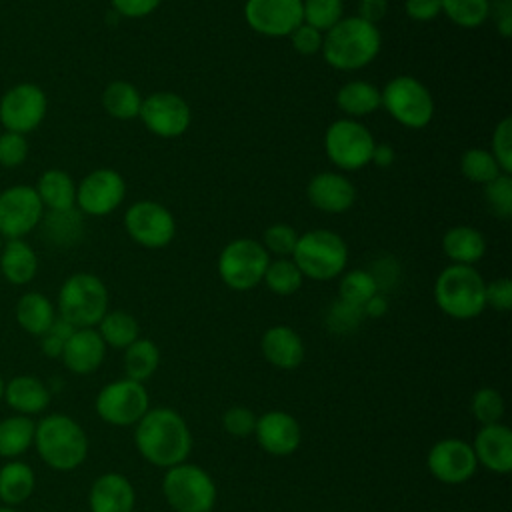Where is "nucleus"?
<instances>
[{
    "label": "nucleus",
    "mask_w": 512,
    "mask_h": 512,
    "mask_svg": "<svg viewBox=\"0 0 512 512\" xmlns=\"http://www.w3.org/2000/svg\"><path fill=\"white\" fill-rule=\"evenodd\" d=\"M136 424L134 442L144 460L166 470L186 462L192 450V434L176 410H148Z\"/></svg>",
    "instance_id": "obj_1"
},
{
    "label": "nucleus",
    "mask_w": 512,
    "mask_h": 512,
    "mask_svg": "<svg viewBox=\"0 0 512 512\" xmlns=\"http://www.w3.org/2000/svg\"><path fill=\"white\" fill-rule=\"evenodd\" d=\"M382 48V34L376 24L360 16L342 18L324 32L320 54L336 70H360L368 66Z\"/></svg>",
    "instance_id": "obj_2"
},
{
    "label": "nucleus",
    "mask_w": 512,
    "mask_h": 512,
    "mask_svg": "<svg viewBox=\"0 0 512 512\" xmlns=\"http://www.w3.org/2000/svg\"><path fill=\"white\" fill-rule=\"evenodd\" d=\"M486 282L474 266L450 264L434 282V300L438 308L456 320H470L484 312Z\"/></svg>",
    "instance_id": "obj_3"
},
{
    "label": "nucleus",
    "mask_w": 512,
    "mask_h": 512,
    "mask_svg": "<svg viewBox=\"0 0 512 512\" xmlns=\"http://www.w3.org/2000/svg\"><path fill=\"white\" fill-rule=\"evenodd\" d=\"M290 258L304 278L326 282L344 272L348 264V246L340 234L328 228H316L298 236Z\"/></svg>",
    "instance_id": "obj_4"
},
{
    "label": "nucleus",
    "mask_w": 512,
    "mask_h": 512,
    "mask_svg": "<svg viewBox=\"0 0 512 512\" xmlns=\"http://www.w3.org/2000/svg\"><path fill=\"white\" fill-rule=\"evenodd\" d=\"M34 442L42 460L56 470H74L88 454L84 430L64 414L46 416L34 430Z\"/></svg>",
    "instance_id": "obj_5"
},
{
    "label": "nucleus",
    "mask_w": 512,
    "mask_h": 512,
    "mask_svg": "<svg viewBox=\"0 0 512 512\" xmlns=\"http://www.w3.org/2000/svg\"><path fill=\"white\" fill-rule=\"evenodd\" d=\"M60 318L74 328H92L108 312V290L90 272H78L64 280L58 292Z\"/></svg>",
    "instance_id": "obj_6"
},
{
    "label": "nucleus",
    "mask_w": 512,
    "mask_h": 512,
    "mask_svg": "<svg viewBox=\"0 0 512 512\" xmlns=\"http://www.w3.org/2000/svg\"><path fill=\"white\" fill-rule=\"evenodd\" d=\"M380 106L402 126L420 130L432 122L434 98L414 76H394L380 90Z\"/></svg>",
    "instance_id": "obj_7"
},
{
    "label": "nucleus",
    "mask_w": 512,
    "mask_h": 512,
    "mask_svg": "<svg viewBox=\"0 0 512 512\" xmlns=\"http://www.w3.org/2000/svg\"><path fill=\"white\" fill-rule=\"evenodd\" d=\"M270 264V254L262 242L252 238H236L228 242L218 256L220 280L238 292L256 288Z\"/></svg>",
    "instance_id": "obj_8"
},
{
    "label": "nucleus",
    "mask_w": 512,
    "mask_h": 512,
    "mask_svg": "<svg viewBox=\"0 0 512 512\" xmlns=\"http://www.w3.org/2000/svg\"><path fill=\"white\" fill-rule=\"evenodd\" d=\"M162 492L176 512H210L216 502V486L210 474L186 462L166 470Z\"/></svg>",
    "instance_id": "obj_9"
},
{
    "label": "nucleus",
    "mask_w": 512,
    "mask_h": 512,
    "mask_svg": "<svg viewBox=\"0 0 512 512\" xmlns=\"http://www.w3.org/2000/svg\"><path fill=\"white\" fill-rule=\"evenodd\" d=\"M374 146L376 142L372 132L354 118L334 120L324 134V150L328 160L346 172L368 166Z\"/></svg>",
    "instance_id": "obj_10"
},
{
    "label": "nucleus",
    "mask_w": 512,
    "mask_h": 512,
    "mask_svg": "<svg viewBox=\"0 0 512 512\" xmlns=\"http://www.w3.org/2000/svg\"><path fill=\"white\" fill-rule=\"evenodd\" d=\"M48 112L46 92L34 82H18L0 98V124L8 132L28 134L36 130Z\"/></svg>",
    "instance_id": "obj_11"
},
{
    "label": "nucleus",
    "mask_w": 512,
    "mask_h": 512,
    "mask_svg": "<svg viewBox=\"0 0 512 512\" xmlns=\"http://www.w3.org/2000/svg\"><path fill=\"white\" fill-rule=\"evenodd\" d=\"M128 236L144 248H164L176 236V220L172 212L154 200H138L124 214Z\"/></svg>",
    "instance_id": "obj_12"
},
{
    "label": "nucleus",
    "mask_w": 512,
    "mask_h": 512,
    "mask_svg": "<svg viewBox=\"0 0 512 512\" xmlns=\"http://www.w3.org/2000/svg\"><path fill=\"white\" fill-rule=\"evenodd\" d=\"M44 206L28 184H14L0 192V234L6 240L24 238L38 228Z\"/></svg>",
    "instance_id": "obj_13"
},
{
    "label": "nucleus",
    "mask_w": 512,
    "mask_h": 512,
    "mask_svg": "<svg viewBox=\"0 0 512 512\" xmlns=\"http://www.w3.org/2000/svg\"><path fill=\"white\" fill-rule=\"evenodd\" d=\"M96 412L114 426L136 424L148 412V392L142 382L130 378L110 382L96 398Z\"/></svg>",
    "instance_id": "obj_14"
},
{
    "label": "nucleus",
    "mask_w": 512,
    "mask_h": 512,
    "mask_svg": "<svg viewBox=\"0 0 512 512\" xmlns=\"http://www.w3.org/2000/svg\"><path fill=\"white\" fill-rule=\"evenodd\" d=\"M126 198V182L112 168H96L76 184V208L88 216H106Z\"/></svg>",
    "instance_id": "obj_15"
},
{
    "label": "nucleus",
    "mask_w": 512,
    "mask_h": 512,
    "mask_svg": "<svg viewBox=\"0 0 512 512\" xmlns=\"http://www.w3.org/2000/svg\"><path fill=\"white\" fill-rule=\"evenodd\" d=\"M138 118L152 134L160 138H178L190 128L192 110L188 102L174 92H154L142 98Z\"/></svg>",
    "instance_id": "obj_16"
},
{
    "label": "nucleus",
    "mask_w": 512,
    "mask_h": 512,
    "mask_svg": "<svg viewBox=\"0 0 512 512\" xmlns=\"http://www.w3.org/2000/svg\"><path fill=\"white\" fill-rule=\"evenodd\" d=\"M244 20L262 36H290L302 24V0H246Z\"/></svg>",
    "instance_id": "obj_17"
},
{
    "label": "nucleus",
    "mask_w": 512,
    "mask_h": 512,
    "mask_svg": "<svg viewBox=\"0 0 512 512\" xmlns=\"http://www.w3.org/2000/svg\"><path fill=\"white\" fill-rule=\"evenodd\" d=\"M428 470L442 484H462L476 472V456L468 442L458 438H444L436 442L426 458Z\"/></svg>",
    "instance_id": "obj_18"
},
{
    "label": "nucleus",
    "mask_w": 512,
    "mask_h": 512,
    "mask_svg": "<svg viewBox=\"0 0 512 512\" xmlns=\"http://www.w3.org/2000/svg\"><path fill=\"white\" fill-rule=\"evenodd\" d=\"M254 434L258 444L272 456H288L296 452L302 442L298 420L282 410H270L256 420Z\"/></svg>",
    "instance_id": "obj_19"
},
{
    "label": "nucleus",
    "mask_w": 512,
    "mask_h": 512,
    "mask_svg": "<svg viewBox=\"0 0 512 512\" xmlns=\"http://www.w3.org/2000/svg\"><path fill=\"white\" fill-rule=\"evenodd\" d=\"M310 204L328 214H342L352 208L356 200L354 184L338 172H318L306 186Z\"/></svg>",
    "instance_id": "obj_20"
},
{
    "label": "nucleus",
    "mask_w": 512,
    "mask_h": 512,
    "mask_svg": "<svg viewBox=\"0 0 512 512\" xmlns=\"http://www.w3.org/2000/svg\"><path fill=\"white\" fill-rule=\"evenodd\" d=\"M476 462L496 474L512 470V432L504 424L482 426L472 444Z\"/></svg>",
    "instance_id": "obj_21"
},
{
    "label": "nucleus",
    "mask_w": 512,
    "mask_h": 512,
    "mask_svg": "<svg viewBox=\"0 0 512 512\" xmlns=\"http://www.w3.org/2000/svg\"><path fill=\"white\" fill-rule=\"evenodd\" d=\"M104 354L106 344L94 328H76L62 348V360L66 368L76 374L94 372L102 364Z\"/></svg>",
    "instance_id": "obj_22"
},
{
    "label": "nucleus",
    "mask_w": 512,
    "mask_h": 512,
    "mask_svg": "<svg viewBox=\"0 0 512 512\" xmlns=\"http://www.w3.org/2000/svg\"><path fill=\"white\" fill-rule=\"evenodd\" d=\"M264 358L282 370H294L304 360V342L290 326H272L260 340Z\"/></svg>",
    "instance_id": "obj_23"
},
{
    "label": "nucleus",
    "mask_w": 512,
    "mask_h": 512,
    "mask_svg": "<svg viewBox=\"0 0 512 512\" xmlns=\"http://www.w3.org/2000/svg\"><path fill=\"white\" fill-rule=\"evenodd\" d=\"M134 488L122 474H102L90 488V510L92 512H132L134 510Z\"/></svg>",
    "instance_id": "obj_24"
},
{
    "label": "nucleus",
    "mask_w": 512,
    "mask_h": 512,
    "mask_svg": "<svg viewBox=\"0 0 512 512\" xmlns=\"http://www.w3.org/2000/svg\"><path fill=\"white\" fill-rule=\"evenodd\" d=\"M0 272L10 284H28L38 272V256L24 238L6 240L0 250Z\"/></svg>",
    "instance_id": "obj_25"
},
{
    "label": "nucleus",
    "mask_w": 512,
    "mask_h": 512,
    "mask_svg": "<svg viewBox=\"0 0 512 512\" xmlns=\"http://www.w3.org/2000/svg\"><path fill=\"white\" fill-rule=\"evenodd\" d=\"M42 236L48 244L56 248H72L80 242L84 232L82 212L74 206L68 210H48L44 212L40 224Z\"/></svg>",
    "instance_id": "obj_26"
},
{
    "label": "nucleus",
    "mask_w": 512,
    "mask_h": 512,
    "mask_svg": "<svg viewBox=\"0 0 512 512\" xmlns=\"http://www.w3.org/2000/svg\"><path fill=\"white\" fill-rule=\"evenodd\" d=\"M44 210H68L76 206V182L60 168H48L34 186Z\"/></svg>",
    "instance_id": "obj_27"
},
{
    "label": "nucleus",
    "mask_w": 512,
    "mask_h": 512,
    "mask_svg": "<svg viewBox=\"0 0 512 512\" xmlns=\"http://www.w3.org/2000/svg\"><path fill=\"white\" fill-rule=\"evenodd\" d=\"M442 252L454 264L472 266L486 252V238L474 226H454L442 236Z\"/></svg>",
    "instance_id": "obj_28"
},
{
    "label": "nucleus",
    "mask_w": 512,
    "mask_h": 512,
    "mask_svg": "<svg viewBox=\"0 0 512 512\" xmlns=\"http://www.w3.org/2000/svg\"><path fill=\"white\" fill-rule=\"evenodd\" d=\"M336 104L348 118H362L380 108V88L366 80H350L336 92Z\"/></svg>",
    "instance_id": "obj_29"
},
{
    "label": "nucleus",
    "mask_w": 512,
    "mask_h": 512,
    "mask_svg": "<svg viewBox=\"0 0 512 512\" xmlns=\"http://www.w3.org/2000/svg\"><path fill=\"white\" fill-rule=\"evenodd\" d=\"M54 318H56V312L52 302L40 292H26L16 304L18 324L34 336L46 334Z\"/></svg>",
    "instance_id": "obj_30"
},
{
    "label": "nucleus",
    "mask_w": 512,
    "mask_h": 512,
    "mask_svg": "<svg viewBox=\"0 0 512 512\" xmlns=\"http://www.w3.org/2000/svg\"><path fill=\"white\" fill-rule=\"evenodd\" d=\"M4 396L12 408L24 414L40 412L50 402L46 386L34 376H18L10 380L8 388H4Z\"/></svg>",
    "instance_id": "obj_31"
},
{
    "label": "nucleus",
    "mask_w": 512,
    "mask_h": 512,
    "mask_svg": "<svg viewBox=\"0 0 512 512\" xmlns=\"http://www.w3.org/2000/svg\"><path fill=\"white\" fill-rule=\"evenodd\" d=\"M102 106L116 120H132L140 114L142 96L134 84L114 80L102 92Z\"/></svg>",
    "instance_id": "obj_32"
},
{
    "label": "nucleus",
    "mask_w": 512,
    "mask_h": 512,
    "mask_svg": "<svg viewBox=\"0 0 512 512\" xmlns=\"http://www.w3.org/2000/svg\"><path fill=\"white\" fill-rule=\"evenodd\" d=\"M124 370L126 378L144 382L148 380L160 364V350L148 338H136L130 346L124 348Z\"/></svg>",
    "instance_id": "obj_33"
},
{
    "label": "nucleus",
    "mask_w": 512,
    "mask_h": 512,
    "mask_svg": "<svg viewBox=\"0 0 512 512\" xmlns=\"http://www.w3.org/2000/svg\"><path fill=\"white\" fill-rule=\"evenodd\" d=\"M98 334L102 336L104 344L114 348H126L138 338L140 328L132 314L124 310H112L106 312L98 322Z\"/></svg>",
    "instance_id": "obj_34"
},
{
    "label": "nucleus",
    "mask_w": 512,
    "mask_h": 512,
    "mask_svg": "<svg viewBox=\"0 0 512 512\" xmlns=\"http://www.w3.org/2000/svg\"><path fill=\"white\" fill-rule=\"evenodd\" d=\"M34 488V474L24 462H10L0 470V498L8 504L24 502Z\"/></svg>",
    "instance_id": "obj_35"
},
{
    "label": "nucleus",
    "mask_w": 512,
    "mask_h": 512,
    "mask_svg": "<svg viewBox=\"0 0 512 512\" xmlns=\"http://www.w3.org/2000/svg\"><path fill=\"white\" fill-rule=\"evenodd\" d=\"M34 422L26 416H12L0 422V456H18L34 440Z\"/></svg>",
    "instance_id": "obj_36"
},
{
    "label": "nucleus",
    "mask_w": 512,
    "mask_h": 512,
    "mask_svg": "<svg viewBox=\"0 0 512 512\" xmlns=\"http://www.w3.org/2000/svg\"><path fill=\"white\" fill-rule=\"evenodd\" d=\"M262 282L268 286L270 292L278 296H292L300 290L304 276L292 258H276L270 260Z\"/></svg>",
    "instance_id": "obj_37"
},
{
    "label": "nucleus",
    "mask_w": 512,
    "mask_h": 512,
    "mask_svg": "<svg viewBox=\"0 0 512 512\" xmlns=\"http://www.w3.org/2000/svg\"><path fill=\"white\" fill-rule=\"evenodd\" d=\"M442 14L460 28H478L490 16V0H440Z\"/></svg>",
    "instance_id": "obj_38"
},
{
    "label": "nucleus",
    "mask_w": 512,
    "mask_h": 512,
    "mask_svg": "<svg viewBox=\"0 0 512 512\" xmlns=\"http://www.w3.org/2000/svg\"><path fill=\"white\" fill-rule=\"evenodd\" d=\"M460 170L470 182L482 184V186L502 174L490 150H484V148H468L460 158Z\"/></svg>",
    "instance_id": "obj_39"
},
{
    "label": "nucleus",
    "mask_w": 512,
    "mask_h": 512,
    "mask_svg": "<svg viewBox=\"0 0 512 512\" xmlns=\"http://www.w3.org/2000/svg\"><path fill=\"white\" fill-rule=\"evenodd\" d=\"M344 18V2L342 0H302V22L328 32L334 24Z\"/></svg>",
    "instance_id": "obj_40"
},
{
    "label": "nucleus",
    "mask_w": 512,
    "mask_h": 512,
    "mask_svg": "<svg viewBox=\"0 0 512 512\" xmlns=\"http://www.w3.org/2000/svg\"><path fill=\"white\" fill-rule=\"evenodd\" d=\"M338 292H340V300L362 308L374 294H378V288H376V282H374V278L368 270L356 268V270L346 272L340 278Z\"/></svg>",
    "instance_id": "obj_41"
},
{
    "label": "nucleus",
    "mask_w": 512,
    "mask_h": 512,
    "mask_svg": "<svg viewBox=\"0 0 512 512\" xmlns=\"http://www.w3.org/2000/svg\"><path fill=\"white\" fill-rule=\"evenodd\" d=\"M470 410L472 416L482 424H498L500 418L504 416V400L502 394L494 388H480L474 392L470 400Z\"/></svg>",
    "instance_id": "obj_42"
},
{
    "label": "nucleus",
    "mask_w": 512,
    "mask_h": 512,
    "mask_svg": "<svg viewBox=\"0 0 512 512\" xmlns=\"http://www.w3.org/2000/svg\"><path fill=\"white\" fill-rule=\"evenodd\" d=\"M484 198L490 212L496 218L508 220L512 216V178L510 174H500L488 184H484Z\"/></svg>",
    "instance_id": "obj_43"
},
{
    "label": "nucleus",
    "mask_w": 512,
    "mask_h": 512,
    "mask_svg": "<svg viewBox=\"0 0 512 512\" xmlns=\"http://www.w3.org/2000/svg\"><path fill=\"white\" fill-rule=\"evenodd\" d=\"M296 242H298V232L292 226L278 222V224H272L266 228L262 246L266 248L268 254L288 258V256H292Z\"/></svg>",
    "instance_id": "obj_44"
},
{
    "label": "nucleus",
    "mask_w": 512,
    "mask_h": 512,
    "mask_svg": "<svg viewBox=\"0 0 512 512\" xmlns=\"http://www.w3.org/2000/svg\"><path fill=\"white\" fill-rule=\"evenodd\" d=\"M490 154L498 162L502 174L512 172V120L510 116H504L492 134V148Z\"/></svg>",
    "instance_id": "obj_45"
},
{
    "label": "nucleus",
    "mask_w": 512,
    "mask_h": 512,
    "mask_svg": "<svg viewBox=\"0 0 512 512\" xmlns=\"http://www.w3.org/2000/svg\"><path fill=\"white\" fill-rule=\"evenodd\" d=\"M364 318V312L360 306H354V304H348L344 300H338L330 306L328 314H326V324L332 332H338V334H346V332H352L360 326Z\"/></svg>",
    "instance_id": "obj_46"
},
{
    "label": "nucleus",
    "mask_w": 512,
    "mask_h": 512,
    "mask_svg": "<svg viewBox=\"0 0 512 512\" xmlns=\"http://www.w3.org/2000/svg\"><path fill=\"white\" fill-rule=\"evenodd\" d=\"M28 158V140L24 134L4 130L0 134V166L18 168Z\"/></svg>",
    "instance_id": "obj_47"
},
{
    "label": "nucleus",
    "mask_w": 512,
    "mask_h": 512,
    "mask_svg": "<svg viewBox=\"0 0 512 512\" xmlns=\"http://www.w3.org/2000/svg\"><path fill=\"white\" fill-rule=\"evenodd\" d=\"M256 414L246 406H232L222 416L224 430L234 438H246L254 434L256 428Z\"/></svg>",
    "instance_id": "obj_48"
},
{
    "label": "nucleus",
    "mask_w": 512,
    "mask_h": 512,
    "mask_svg": "<svg viewBox=\"0 0 512 512\" xmlns=\"http://www.w3.org/2000/svg\"><path fill=\"white\" fill-rule=\"evenodd\" d=\"M368 272L372 274L378 292L390 290V288L396 286V282L400 278V262L394 256L384 254L378 260H374V264H372V268Z\"/></svg>",
    "instance_id": "obj_49"
},
{
    "label": "nucleus",
    "mask_w": 512,
    "mask_h": 512,
    "mask_svg": "<svg viewBox=\"0 0 512 512\" xmlns=\"http://www.w3.org/2000/svg\"><path fill=\"white\" fill-rule=\"evenodd\" d=\"M290 42H292V48L300 54V56H314L322 50V40H324V34L308 24H300L290 36Z\"/></svg>",
    "instance_id": "obj_50"
},
{
    "label": "nucleus",
    "mask_w": 512,
    "mask_h": 512,
    "mask_svg": "<svg viewBox=\"0 0 512 512\" xmlns=\"http://www.w3.org/2000/svg\"><path fill=\"white\" fill-rule=\"evenodd\" d=\"M484 298L486 306L498 312H508L512 308V282L508 278H496L488 282L484 288Z\"/></svg>",
    "instance_id": "obj_51"
},
{
    "label": "nucleus",
    "mask_w": 512,
    "mask_h": 512,
    "mask_svg": "<svg viewBox=\"0 0 512 512\" xmlns=\"http://www.w3.org/2000/svg\"><path fill=\"white\" fill-rule=\"evenodd\" d=\"M116 14L124 18H144L152 14L162 0H110Z\"/></svg>",
    "instance_id": "obj_52"
},
{
    "label": "nucleus",
    "mask_w": 512,
    "mask_h": 512,
    "mask_svg": "<svg viewBox=\"0 0 512 512\" xmlns=\"http://www.w3.org/2000/svg\"><path fill=\"white\" fill-rule=\"evenodd\" d=\"M404 10L414 22H430L442 14L440 0H406Z\"/></svg>",
    "instance_id": "obj_53"
},
{
    "label": "nucleus",
    "mask_w": 512,
    "mask_h": 512,
    "mask_svg": "<svg viewBox=\"0 0 512 512\" xmlns=\"http://www.w3.org/2000/svg\"><path fill=\"white\" fill-rule=\"evenodd\" d=\"M490 14H494L498 34L508 38L512 34V0H490Z\"/></svg>",
    "instance_id": "obj_54"
},
{
    "label": "nucleus",
    "mask_w": 512,
    "mask_h": 512,
    "mask_svg": "<svg viewBox=\"0 0 512 512\" xmlns=\"http://www.w3.org/2000/svg\"><path fill=\"white\" fill-rule=\"evenodd\" d=\"M388 12V0H358V14L370 24H378Z\"/></svg>",
    "instance_id": "obj_55"
},
{
    "label": "nucleus",
    "mask_w": 512,
    "mask_h": 512,
    "mask_svg": "<svg viewBox=\"0 0 512 512\" xmlns=\"http://www.w3.org/2000/svg\"><path fill=\"white\" fill-rule=\"evenodd\" d=\"M396 160V152L390 144H376L372 150L370 164H376L378 168H390Z\"/></svg>",
    "instance_id": "obj_56"
},
{
    "label": "nucleus",
    "mask_w": 512,
    "mask_h": 512,
    "mask_svg": "<svg viewBox=\"0 0 512 512\" xmlns=\"http://www.w3.org/2000/svg\"><path fill=\"white\" fill-rule=\"evenodd\" d=\"M388 310V302L384 298V294H374L364 306H362V312L364 316H370V318H378V316H384Z\"/></svg>",
    "instance_id": "obj_57"
},
{
    "label": "nucleus",
    "mask_w": 512,
    "mask_h": 512,
    "mask_svg": "<svg viewBox=\"0 0 512 512\" xmlns=\"http://www.w3.org/2000/svg\"><path fill=\"white\" fill-rule=\"evenodd\" d=\"M62 348H64V340L62 338H58L52 332L42 334V350L46 352V356H50V358L62 356Z\"/></svg>",
    "instance_id": "obj_58"
},
{
    "label": "nucleus",
    "mask_w": 512,
    "mask_h": 512,
    "mask_svg": "<svg viewBox=\"0 0 512 512\" xmlns=\"http://www.w3.org/2000/svg\"><path fill=\"white\" fill-rule=\"evenodd\" d=\"M4 396V382H2V378H0V398Z\"/></svg>",
    "instance_id": "obj_59"
},
{
    "label": "nucleus",
    "mask_w": 512,
    "mask_h": 512,
    "mask_svg": "<svg viewBox=\"0 0 512 512\" xmlns=\"http://www.w3.org/2000/svg\"><path fill=\"white\" fill-rule=\"evenodd\" d=\"M0 512H16V510H12V508H0Z\"/></svg>",
    "instance_id": "obj_60"
},
{
    "label": "nucleus",
    "mask_w": 512,
    "mask_h": 512,
    "mask_svg": "<svg viewBox=\"0 0 512 512\" xmlns=\"http://www.w3.org/2000/svg\"><path fill=\"white\" fill-rule=\"evenodd\" d=\"M2 244H4V238H2V234H0V250H2Z\"/></svg>",
    "instance_id": "obj_61"
},
{
    "label": "nucleus",
    "mask_w": 512,
    "mask_h": 512,
    "mask_svg": "<svg viewBox=\"0 0 512 512\" xmlns=\"http://www.w3.org/2000/svg\"><path fill=\"white\" fill-rule=\"evenodd\" d=\"M0 280H2V272H0Z\"/></svg>",
    "instance_id": "obj_62"
}]
</instances>
